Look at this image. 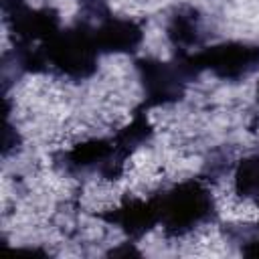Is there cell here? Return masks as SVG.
<instances>
[{"label":"cell","mask_w":259,"mask_h":259,"mask_svg":"<svg viewBox=\"0 0 259 259\" xmlns=\"http://www.w3.org/2000/svg\"><path fill=\"white\" fill-rule=\"evenodd\" d=\"M259 61L257 47H243V45H229L208 51L202 57V63L208 69H214L223 77H235L251 71Z\"/></svg>","instance_id":"obj_1"}]
</instances>
